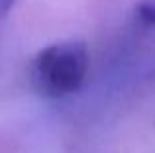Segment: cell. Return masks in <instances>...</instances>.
Instances as JSON below:
<instances>
[{"instance_id":"obj_1","label":"cell","mask_w":155,"mask_h":153,"mask_svg":"<svg viewBox=\"0 0 155 153\" xmlns=\"http://www.w3.org/2000/svg\"><path fill=\"white\" fill-rule=\"evenodd\" d=\"M88 67L91 57L84 41L71 39L53 43L41 49L31 61V86L43 98H65L84 84Z\"/></svg>"},{"instance_id":"obj_2","label":"cell","mask_w":155,"mask_h":153,"mask_svg":"<svg viewBox=\"0 0 155 153\" xmlns=\"http://www.w3.org/2000/svg\"><path fill=\"white\" fill-rule=\"evenodd\" d=\"M136 16L140 22L155 26V2H141L136 6Z\"/></svg>"},{"instance_id":"obj_3","label":"cell","mask_w":155,"mask_h":153,"mask_svg":"<svg viewBox=\"0 0 155 153\" xmlns=\"http://www.w3.org/2000/svg\"><path fill=\"white\" fill-rule=\"evenodd\" d=\"M14 4H16V0H0V20L6 18V14L14 8Z\"/></svg>"}]
</instances>
